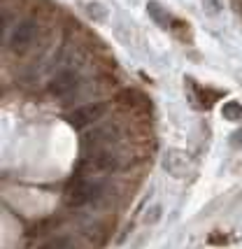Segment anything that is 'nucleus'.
I'll return each mask as SVG.
<instances>
[{
  "label": "nucleus",
  "mask_w": 242,
  "mask_h": 249,
  "mask_svg": "<svg viewBox=\"0 0 242 249\" xmlns=\"http://www.w3.org/2000/svg\"><path fill=\"white\" fill-rule=\"evenodd\" d=\"M233 144H235V147H242V128L238 130V133H235V135H233Z\"/></svg>",
  "instance_id": "nucleus-15"
},
{
  "label": "nucleus",
  "mask_w": 242,
  "mask_h": 249,
  "mask_svg": "<svg viewBox=\"0 0 242 249\" xmlns=\"http://www.w3.org/2000/svg\"><path fill=\"white\" fill-rule=\"evenodd\" d=\"M158 217H161V207L156 205V207H152V210H149V214L144 217V224H152V221H158Z\"/></svg>",
  "instance_id": "nucleus-13"
},
{
  "label": "nucleus",
  "mask_w": 242,
  "mask_h": 249,
  "mask_svg": "<svg viewBox=\"0 0 242 249\" xmlns=\"http://www.w3.org/2000/svg\"><path fill=\"white\" fill-rule=\"evenodd\" d=\"M163 168L168 170V175H173V177H177V179H184V177H189V175H191V170H193L191 159H189L184 152H179V149H170V152H165Z\"/></svg>",
  "instance_id": "nucleus-6"
},
{
  "label": "nucleus",
  "mask_w": 242,
  "mask_h": 249,
  "mask_svg": "<svg viewBox=\"0 0 242 249\" xmlns=\"http://www.w3.org/2000/svg\"><path fill=\"white\" fill-rule=\"evenodd\" d=\"M224 117L231 119V121H238L242 117V105L240 103H235V100L226 103V105H224Z\"/></svg>",
  "instance_id": "nucleus-11"
},
{
  "label": "nucleus",
  "mask_w": 242,
  "mask_h": 249,
  "mask_svg": "<svg viewBox=\"0 0 242 249\" xmlns=\"http://www.w3.org/2000/svg\"><path fill=\"white\" fill-rule=\"evenodd\" d=\"M77 87H79V75L75 70L66 68V70L56 72L54 79L49 82V93L56 98H63V96H70Z\"/></svg>",
  "instance_id": "nucleus-7"
},
{
  "label": "nucleus",
  "mask_w": 242,
  "mask_h": 249,
  "mask_svg": "<svg viewBox=\"0 0 242 249\" xmlns=\"http://www.w3.org/2000/svg\"><path fill=\"white\" fill-rule=\"evenodd\" d=\"M105 112H107V105L105 103H88L84 107H77L72 114H68V121H70V126H75V128H86L91 126L93 121H98L105 117Z\"/></svg>",
  "instance_id": "nucleus-4"
},
{
  "label": "nucleus",
  "mask_w": 242,
  "mask_h": 249,
  "mask_svg": "<svg viewBox=\"0 0 242 249\" xmlns=\"http://www.w3.org/2000/svg\"><path fill=\"white\" fill-rule=\"evenodd\" d=\"M86 12H88V17H91L93 21H105V19H107V10H105L100 2H88Z\"/></svg>",
  "instance_id": "nucleus-10"
},
{
  "label": "nucleus",
  "mask_w": 242,
  "mask_h": 249,
  "mask_svg": "<svg viewBox=\"0 0 242 249\" xmlns=\"http://www.w3.org/2000/svg\"><path fill=\"white\" fill-rule=\"evenodd\" d=\"M147 12H149V17H152L158 26H163V28H168L170 21H173L170 14L163 10V5H158V2H149V5H147Z\"/></svg>",
  "instance_id": "nucleus-8"
},
{
  "label": "nucleus",
  "mask_w": 242,
  "mask_h": 249,
  "mask_svg": "<svg viewBox=\"0 0 242 249\" xmlns=\"http://www.w3.org/2000/svg\"><path fill=\"white\" fill-rule=\"evenodd\" d=\"M203 7H205V14L217 17L221 12V0H203Z\"/></svg>",
  "instance_id": "nucleus-12"
},
{
  "label": "nucleus",
  "mask_w": 242,
  "mask_h": 249,
  "mask_svg": "<svg viewBox=\"0 0 242 249\" xmlns=\"http://www.w3.org/2000/svg\"><path fill=\"white\" fill-rule=\"evenodd\" d=\"M35 37H37V26H35V21L26 19V21L19 23V26L14 28V33L10 35V49L19 56L26 54L35 44Z\"/></svg>",
  "instance_id": "nucleus-3"
},
{
  "label": "nucleus",
  "mask_w": 242,
  "mask_h": 249,
  "mask_svg": "<svg viewBox=\"0 0 242 249\" xmlns=\"http://www.w3.org/2000/svg\"><path fill=\"white\" fill-rule=\"evenodd\" d=\"M119 165V156L110 152L107 147L103 149H93V152H84V159L79 161V170L84 173H112Z\"/></svg>",
  "instance_id": "nucleus-1"
},
{
  "label": "nucleus",
  "mask_w": 242,
  "mask_h": 249,
  "mask_svg": "<svg viewBox=\"0 0 242 249\" xmlns=\"http://www.w3.org/2000/svg\"><path fill=\"white\" fill-rule=\"evenodd\" d=\"M114 140H119V133H114V126H103V128H98V130L84 133L82 140H79V147H82V152H93V149L107 147V144Z\"/></svg>",
  "instance_id": "nucleus-5"
},
{
  "label": "nucleus",
  "mask_w": 242,
  "mask_h": 249,
  "mask_svg": "<svg viewBox=\"0 0 242 249\" xmlns=\"http://www.w3.org/2000/svg\"><path fill=\"white\" fill-rule=\"evenodd\" d=\"M117 103L123 105V107L138 109V105H140V103H147V100H144V96L142 93H138V91H123V93L117 98Z\"/></svg>",
  "instance_id": "nucleus-9"
},
{
  "label": "nucleus",
  "mask_w": 242,
  "mask_h": 249,
  "mask_svg": "<svg viewBox=\"0 0 242 249\" xmlns=\"http://www.w3.org/2000/svg\"><path fill=\"white\" fill-rule=\"evenodd\" d=\"M42 249H70V245H68V240H56V242H49V245H44Z\"/></svg>",
  "instance_id": "nucleus-14"
},
{
  "label": "nucleus",
  "mask_w": 242,
  "mask_h": 249,
  "mask_svg": "<svg viewBox=\"0 0 242 249\" xmlns=\"http://www.w3.org/2000/svg\"><path fill=\"white\" fill-rule=\"evenodd\" d=\"M103 191H105V189H103L100 182H93V179L82 177L75 184H70V189H68V200H70V205L84 207V205L96 203L100 196H103Z\"/></svg>",
  "instance_id": "nucleus-2"
}]
</instances>
